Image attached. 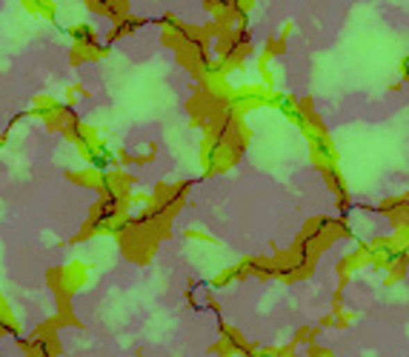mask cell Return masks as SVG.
<instances>
[{
  "label": "cell",
  "mask_w": 409,
  "mask_h": 357,
  "mask_svg": "<svg viewBox=\"0 0 409 357\" xmlns=\"http://www.w3.org/2000/svg\"><path fill=\"white\" fill-rule=\"evenodd\" d=\"M295 349H298L295 340H292L290 346H267V349H260V351H258V357H292Z\"/></svg>",
  "instance_id": "cell-3"
},
{
  "label": "cell",
  "mask_w": 409,
  "mask_h": 357,
  "mask_svg": "<svg viewBox=\"0 0 409 357\" xmlns=\"http://www.w3.org/2000/svg\"><path fill=\"white\" fill-rule=\"evenodd\" d=\"M306 354L309 357H332V349L329 346H318V343H309L306 346Z\"/></svg>",
  "instance_id": "cell-6"
},
{
  "label": "cell",
  "mask_w": 409,
  "mask_h": 357,
  "mask_svg": "<svg viewBox=\"0 0 409 357\" xmlns=\"http://www.w3.org/2000/svg\"><path fill=\"white\" fill-rule=\"evenodd\" d=\"M364 266H372V249H369V243H360L355 252L344 254L338 263H335V272H338V280H341V289H347V283L352 280V275H358Z\"/></svg>",
  "instance_id": "cell-1"
},
{
  "label": "cell",
  "mask_w": 409,
  "mask_h": 357,
  "mask_svg": "<svg viewBox=\"0 0 409 357\" xmlns=\"http://www.w3.org/2000/svg\"><path fill=\"white\" fill-rule=\"evenodd\" d=\"M292 29H295V26H292V23H283V29H281V37L286 40V37H290V35H292Z\"/></svg>",
  "instance_id": "cell-7"
},
{
  "label": "cell",
  "mask_w": 409,
  "mask_h": 357,
  "mask_svg": "<svg viewBox=\"0 0 409 357\" xmlns=\"http://www.w3.org/2000/svg\"><path fill=\"white\" fill-rule=\"evenodd\" d=\"M321 175H324L326 189H329V192H332L335 198H338L341 214H347V211L352 209V198H349V186H347V180H344V175H341V169H338V163H335V166H326V169H321Z\"/></svg>",
  "instance_id": "cell-2"
},
{
  "label": "cell",
  "mask_w": 409,
  "mask_h": 357,
  "mask_svg": "<svg viewBox=\"0 0 409 357\" xmlns=\"http://www.w3.org/2000/svg\"><path fill=\"white\" fill-rule=\"evenodd\" d=\"M315 338H318V329L301 326V329H298V335H295V343H298V346H309V343H315Z\"/></svg>",
  "instance_id": "cell-4"
},
{
  "label": "cell",
  "mask_w": 409,
  "mask_h": 357,
  "mask_svg": "<svg viewBox=\"0 0 409 357\" xmlns=\"http://www.w3.org/2000/svg\"><path fill=\"white\" fill-rule=\"evenodd\" d=\"M283 49H286V40H283V37H272V40L267 43V49H263V55L278 58V55H283Z\"/></svg>",
  "instance_id": "cell-5"
}]
</instances>
